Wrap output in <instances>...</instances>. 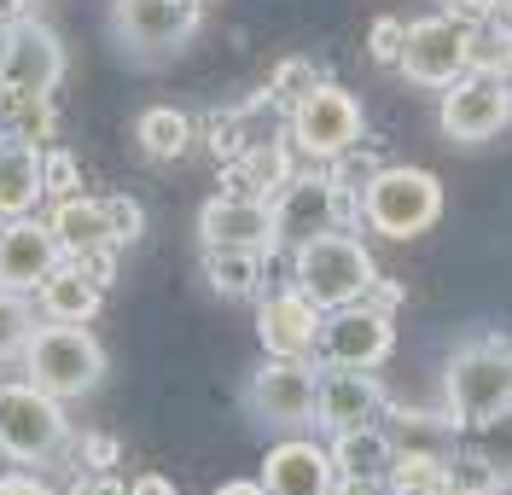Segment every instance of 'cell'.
<instances>
[{
	"label": "cell",
	"instance_id": "cell-1",
	"mask_svg": "<svg viewBox=\"0 0 512 495\" xmlns=\"http://www.w3.org/2000/svg\"><path fill=\"white\" fill-rule=\"evenodd\" d=\"M379 280V268L367 257V245L355 233L332 228V233H315L303 245H291V286L320 303V309H344V303H361L367 286Z\"/></svg>",
	"mask_w": 512,
	"mask_h": 495
},
{
	"label": "cell",
	"instance_id": "cell-2",
	"mask_svg": "<svg viewBox=\"0 0 512 495\" xmlns=\"http://www.w3.org/2000/svg\"><path fill=\"white\" fill-rule=\"evenodd\" d=\"M24 379L59 402L88 396L105 379V344L88 332V321H41L24 350Z\"/></svg>",
	"mask_w": 512,
	"mask_h": 495
},
{
	"label": "cell",
	"instance_id": "cell-3",
	"mask_svg": "<svg viewBox=\"0 0 512 495\" xmlns=\"http://www.w3.org/2000/svg\"><path fill=\"white\" fill-rule=\"evenodd\" d=\"M443 414L454 431H472L512 408V344H466L443 367Z\"/></svg>",
	"mask_w": 512,
	"mask_h": 495
},
{
	"label": "cell",
	"instance_id": "cell-4",
	"mask_svg": "<svg viewBox=\"0 0 512 495\" xmlns=\"http://www.w3.org/2000/svg\"><path fill=\"white\" fill-rule=\"evenodd\" d=\"M70 443V420H64V402L47 396L41 385L18 379V385H0V455L12 466H53Z\"/></svg>",
	"mask_w": 512,
	"mask_h": 495
},
{
	"label": "cell",
	"instance_id": "cell-5",
	"mask_svg": "<svg viewBox=\"0 0 512 495\" xmlns=\"http://www.w3.org/2000/svg\"><path fill=\"white\" fill-rule=\"evenodd\" d=\"M361 222L384 239H419V233L431 228L437 216H443V181L431 175V169H379L373 181H367V193H361Z\"/></svg>",
	"mask_w": 512,
	"mask_h": 495
},
{
	"label": "cell",
	"instance_id": "cell-6",
	"mask_svg": "<svg viewBox=\"0 0 512 495\" xmlns=\"http://www.w3.org/2000/svg\"><path fill=\"white\" fill-rule=\"evenodd\" d=\"M111 35L140 65L175 59L198 35V0H111Z\"/></svg>",
	"mask_w": 512,
	"mask_h": 495
},
{
	"label": "cell",
	"instance_id": "cell-7",
	"mask_svg": "<svg viewBox=\"0 0 512 495\" xmlns=\"http://www.w3.org/2000/svg\"><path fill=\"white\" fill-rule=\"evenodd\" d=\"M291 146L303 152V158H315V164H332L338 152H350L355 140L367 134V117H361V99L350 88H338V82H320L309 94L291 105Z\"/></svg>",
	"mask_w": 512,
	"mask_h": 495
},
{
	"label": "cell",
	"instance_id": "cell-8",
	"mask_svg": "<svg viewBox=\"0 0 512 495\" xmlns=\"http://www.w3.org/2000/svg\"><path fill=\"white\" fill-rule=\"evenodd\" d=\"M437 123L454 146H478L512 123V76H489V70H466L443 88Z\"/></svg>",
	"mask_w": 512,
	"mask_h": 495
},
{
	"label": "cell",
	"instance_id": "cell-9",
	"mask_svg": "<svg viewBox=\"0 0 512 495\" xmlns=\"http://www.w3.org/2000/svg\"><path fill=\"white\" fill-rule=\"evenodd\" d=\"M315 391H320L315 356H268L251 373L245 402H251V414L262 426L297 431V426H315Z\"/></svg>",
	"mask_w": 512,
	"mask_h": 495
},
{
	"label": "cell",
	"instance_id": "cell-10",
	"mask_svg": "<svg viewBox=\"0 0 512 495\" xmlns=\"http://www.w3.org/2000/svg\"><path fill=\"white\" fill-rule=\"evenodd\" d=\"M396 350V315H379L367 303H344L320 315L315 367H384Z\"/></svg>",
	"mask_w": 512,
	"mask_h": 495
},
{
	"label": "cell",
	"instance_id": "cell-11",
	"mask_svg": "<svg viewBox=\"0 0 512 495\" xmlns=\"http://www.w3.org/2000/svg\"><path fill=\"white\" fill-rule=\"evenodd\" d=\"M274 204V228H280V245H303L315 233H332L350 222L355 198L326 175V169H309V175H291L280 193L268 198ZM361 216V210H355Z\"/></svg>",
	"mask_w": 512,
	"mask_h": 495
},
{
	"label": "cell",
	"instance_id": "cell-12",
	"mask_svg": "<svg viewBox=\"0 0 512 495\" xmlns=\"http://www.w3.org/2000/svg\"><path fill=\"white\" fill-rule=\"evenodd\" d=\"M64 82V41L41 18H12L0 30V94H53Z\"/></svg>",
	"mask_w": 512,
	"mask_h": 495
},
{
	"label": "cell",
	"instance_id": "cell-13",
	"mask_svg": "<svg viewBox=\"0 0 512 495\" xmlns=\"http://www.w3.org/2000/svg\"><path fill=\"white\" fill-rule=\"evenodd\" d=\"M466 41H472V24L454 18V12H437V18H414L408 24V41H402V76L414 88H448L454 76H466Z\"/></svg>",
	"mask_w": 512,
	"mask_h": 495
},
{
	"label": "cell",
	"instance_id": "cell-14",
	"mask_svg": "<svg viewBox=\"0 0 512 495\" xmlns=\"http://www.w3.org/2000/svg\"><path fill=\"white\" fill-rule=\"evenodd\" d=\"M198 245H222V251H280V228H274V204L251 193H216L198 210Z\"/></svg>",
	"mask_w": 512,
	"mask_h": 495
},
{
	"label": "cell",
	"instance_id": "cell-15",
	"mask_svg": "<svg viewBox=\"0 0 512 495\" xmlns=\"http://www.w3.org/2000/svg\"><path fill=\"white\" fill-rule=\"evenodd\" d=\"M64 263L59 251V233L47 216H6L0 222V286H12V292H35L53 268Z\"/></svg>",
	"mask_w": 512,
	"mask_h": 495
},
{
	"label": "cell",
	"instance_id": "cell-16",
	"mask_svg": "<svg viewBox=\"0 0 512 495\" xmlns=\"http://www.w3.org/2000/svg\"><path fill=\"white\" fill-rule=\"evenodd\" d=\"M384 385L373 379V367H320V391H315V426L326 431H350L379 420Z\"/></svg>",
	"mask_w": 512,
	"mask_h": 495
},
{
	"label": "cell",
	"instance_id": "cell-17",
	"mask_svg": "<svg viewBox=\"0 0 512 495\" xmlns=\"http://www.w3.org/2000/svg\"><path fill=\"white\" fill-rule=\"evenodd\" d=\"M320 303L286 286V292H268L256 303V338L268 356H315V338H320Z\"/></svg>",
	"mask_w": 512,
	"mask_h": 495
},
{
	"label": "cell",
	"instance_id": "cell-18",
	"mask_svg": "<svg viewBox=\"0 0 512 495\" xmlns=\"http://www.w3.org/2000/svg\"><path fill=\"white\" fill-rule=\"evenodd\" d=\"M332 484H338L332 449H320L309 437L274 443L268 461H262V490L268 495H332Z\"/></svg>",
	"mask_w": 512,
	"mask_h": 495
},
{
	"label": "cell",
	"instance_id": "cell-19",
	"mask_svg": "<svg viewBox=\"0 0 512 495\" xmlns=\"http://www.w3.org/2000/svg\"><path fill=\"white\" fill-rule=\"evenodd\" d=\"M30 297H35V315L41 321H94L99 303H105V286L88 280V268L76 263V257H64Z\"/></svg>",
	"mask_w": 512,
	"mask_h": 495
},
{
	"label": "cell",
	"instance_id": "cell-20",
	"mask_svg": "<svg viewBox=\"0 0 512 495\" xmlns=\"http://www.w3.org/2000/svg\"><path fill=\"white\" fill-rule=\"evenodd\" d=\"M41 198H47V181H41V146L12 134V140L0 146V222H6V216H30Z\"/></svg>",
	"mask_w": 512,
	"mask_h": 495
},
{
	"label": "cell",
	"instance_id": "cell-21",
	"mask_svg": "<svg viewBox=\"0 0 512 495\" xmlns=\"http://www.w3.org/2000/svg\"><path fill=\"white\" fill-rule=\"evenodd\" d=\"M291 175H297V164H291V146H286V140H251V146L227 164V193L274 198Z\"/></svg>",
	"mask_w": 512,
	"mask_h": 495
},
{
	"label": "cell",
	"instance_id": "cell-22",
	"mask_svg": "<svg viewBox=\"0 0 512 495\" xmlns=\"http://www.w3.org/2000/svg\"><path fill=\"white\" fill-rule=\"evenodd\" d=\"M53 233H59V251L64 257H82V251H99V245H117L111 239V222H105V198H88V193H70V198H53Z\"/></svg>",
	"mask_w": 512,
	"mask_h": 495
},
{
	"label": "cell",
	"instance_id": "cell-23",
	"mask_svg": "<svg viewBox=\"0 0 512 495\" xmlns=\"http://www.w3.org/2000/svg\"><path fill=\"white\" fill-rule=\"evenodd\" d=\"M390 461H396V437L379 420L332 431V466H338V478H384Z\"/></svg>",
	"mask_w": 512,
	"mask_h": 495
},
{
	"label": "cell",
	"instance_id": "cell-24",
	"mask_svg": "<svg viewBox=\"0 0 512 495\" xmlns=\"http://www.w3.org/2000/svg\"><path fill=\"white\" fill-rule=\"evenodd\" d=\"M384 484H390V495H454V455H443V449H396Z\"/></svg>",
	"mask_w": 512,
	"mask_h": 495
},
{
	"label": "cell",
	"instance_id": "cell-25",
	"mask_svg": "<svg viewBox=\"0 0 512 495\" xmlns=\"http://www.w3.org/2000/svg\"><path fill=\"white\" fill-rule=\"evenodd\" d=\"M134 140H140V152H146L152 164H175V158L192 146V117L175 111V105H152V111H140Z\"/></svg>",
	"mask_w": 512,
	"mask_h": 495
},
{
	"label": "cell",
	"instance_id": "cell-26",
	"mask_svg": "<svg viewBox=\"0 0 512 495\" xmlns=\"http://www.w3.org/2000/svg\"><path fill=\"white\" fill-rule=\"evenodd\" d=\"M204 280L216 297H256L262 292V251H222L204 245Z\"/></svg>",
	"mask_w": 512,
	"mask_h": 495
},
{
	"label": "cell",
	"instance_id": "cell-27",
	"mask_svg": "<svg viewBox=\"0 0 512 495\" xmlns=\"http://www.w3.org/2000/svg\"><path fill=\"white\" fill-rule=\"evenodd\" d=\"M466 70L512 76V18H507V12H489V18L472 24V41H466Z\"/></svg>",
	"mask_w": 512,
	"mask_h": 495
},
{
	"label": "cell",
	"instance_id": "cell-28",
	"mask_svg": "<svg viewBox=\"0 0 512 495\" xmlns=\"http://www.w3.org/2000/svg\"><path fill=\"white\" fill-rule=\"evenodd\" d=\"M35 327H41V315H35V297H30V292H12V286H0V367H6V362H24V350H30Z\"/></svg>",
	"mask_w": 512,
	"mask_h": 495
},
{
	"label": "cell",
	"instance_id": "cell-29",
	"mask_svg": "<svg viewBox=\"0 0 512 495\" xmlns=\"http://www.w3.org/2000/svg\"><path fill=\"white\" fill-rule=\"evenodd\" d=\"M472 455L489 461V472L501 484H512V408L495 414V420H483V426H472Z\"/></svg>",
	"mask_w": 512,
	"mask_h": 495
},
{
	"label": "cell",
	"instance_id": "cell-30",
	"mask_svg": "<svg viewBox=\"0 0 512 495\" xmlns=\"http://www.w3.org/2000/svg\"><path fill=\"white\" fill-rule=\"evenodd\" d=\"M326 76H320L315 59H280L274 65V76H268V99L274 105H297V99L309 94V88H320Z\"/></svg>",
	"mask_w": 512,
	"mask_h": 495
},
{
	"label": "cell",
	"instance_id": "cell-31",
	"mask_svg": "<svg viewBox=\"0 0 512 495\" xmlns=\"http://www.w3.org/2000/svg\"><path fill=\"white\" fill-rule=\"evenodd\" d=\"M379 169H384V164H379V152H367V146L355 140L350 152H338V158L326 164V175H332V181H338V187H344V193L355 198V204H361V193H367V181H373Z\"/></svg>",
	"mask_w": 512,
	"mask_h": 495
},
{
	"label": "cell",
	"instance_id": "cell-32",
	"mask_svg": "<svg viewBox=\"0 0 512 495\" xmlns=\"http://www.w3.org/2000/svg\"><path fill=\"white\" fill-rule=\"evenodd\" d=\"M41 181H47V198L82 193V169H76V158H70L64 146H47V152H41Z\"/></svg>",
	"mask_w": 512,
	"mask_h": 495
},
{
	"label": "cell",
	"instance_id": "cell-33",
	"mask_svg": "<svg viewBox=\"0 0 512 495\" xmlns=\"http://www.w3.org/2000/svg\"><path fill=\"white\" fill-rule=\"evenodd\" d=\"M402 41H408V18H373V30H367V53H373V65H402Z\"/></svg>",
	"mask_w": 512,
	"mask_h": 495
},
{
	"label": "cell",
	"instance_id": "cell-34",
	"mask_svg": "<svg viewBox=\"0 0 512 495\" xmlns=\"http://www.w3.org/2000/svg\"><path fill=\"white\" fill-rule=\"evenodd\" d=\"M105 222H111V239H117V245H134V239L146 233V210L128 193H111L105 198Z\"/></svg>",
	"mask_w": 512,
	"mask_h": 495
},
{
	"label": "cell",
	"instance_id": "cell-35",
	"mask_svg": "<svg viewBox=\"0 0 512 495\" xmlns=\"http://www.w3.org/2000/svg\"><path fill=\"white\" fill-rule=\"evenodd\" d=\"M507 484L489 472V461H478V455H460L454 461V495H501Z\"/></svg>",
	"mask_w": 512,
	"mask_h": 495
},
{
	"label": "cell",
	"instance_id": "cell-36",
	"mask_svg": "<svg viewBox=\"0 0 512 495\" xmlns=\"http://www.w3.org/2000/svg\"><path fill=\"white\" fill-rule=\"evenodd\" d=\"M0 495H59L41 472H30V466H18V472H0Z\"/></svg>",
	"mask_w": 512,
	"mask_h": 495
},
{
	"label": "cell",
	"instance_id": "cell-37",
	"mask_svg": "<svg viewBox=\"0 0 512 495\" xmlns=\"http://www.w3.org/2000/svg\"><path fill=\"white\" fill-rule=\"evenodd\" d=\"M76 263L88 268V280H99V286H111V280H117V245H99V251H82Z\"/></svg>",
	"mask_w": 512,
	"mask_h": 495
},
{
	"label": "cell",
	"instance_id": "cell-38",
	"mask_svg": "<svg viewBox=\"0 0 512 495\" xmlns=\"http://www.w3.org/2000/svg\"><path fill=\"white\" fill-rule=\"evenodd\" d=\"M361 303H367V309H379V315H396V309H402V286L379 274V280L367 286V297H361Z\"/></svg>",
	"mask_w": 512,
	"mask_h": 495
},
{
	"label": "cell",
	"instance_id": "cell-39",
	"mask_svg": "<svg viewBox=\"0 0 512 495\" xmlns=\"http://www.w3.org/2000/svg\"><path fill=\"white\" fill-rule=\"evenodd\" d=\"M82 455L94 461V472H111V461H117V443H111V437H88V443H82Z\"/></svg>",
	"mask_w": 512,
	"mask_h": 495
},
{
	"label": "cell",
	"instance_id": "cell-40",
	"mask_svg": "<svg viewBox=\"0 0 512 495\" xmlns=\"http://www.w3.org/2000/svg\"><path fill=\"white\" fill-rule=\"evenodd\" d=\"M332 495H390V484L384 478H338Z\"/></svg>",
	"mask_w": 512,
	"mask_h": 495
},
{
	"label": "cell",
	"instance_id": "cell-41",
	"mask_svg": "<svg viewBox=\"0 0 512 495\" xmlns=\"http://www.w3.org/2000/svg\"><path fill=\"white\" fill-rule=\"evenodd\" d=\"M128 495H175V484H169L163 472H140V478L128 484Z\"/></svg>",
	"mask_w": 512,
	"mask_h": 495
},
{
	"label": "cell",
	"instance_id": "cell-42",
	"mask_svg": "<svg viewBox=\"0 0 512 495\" xmlns=\"http://www.w3.org/2000/svg\"><path fill=\"white\" fill-rule=\"evenodd\" d=\"M216 495H268V490H262V478H233V484H222Z\"/></svg>",
	"mask_w": 512,
	"mask_h": 495
},
{
	"label": "cell",
	"instance_id": "cell-43",
	"mask_svg": "<svg viewBox=\"0 0 512 495\" xmlns=\"http://www.w3.org/2000/svg\"><path fill=\"white\" fill-rule=\"evenodd\" d=\"M12 18H24V0H0V30H6Z\"/></svg>",
	"mask_w": 512,
	"mask_h": 495
},
{
	"label": "cell",
	"instance_id": "cell-44",
	"mask_svg": "<svg viewBox=\"0 0 512 495\" xmlns=\"http://www.w3.org/2000/svg\"><path fill=\"white\" fill-rule=\"evenodd\" d=\"M12 140V111H6V99H0V146Z\"/></svg>",
	"mask_w": 512,
	"mask_h": 495
},
{
	"label": "cell",
	"instance_id": "cell-45",
	"mask_svg": "<svg viewBox=\"0 0 512 495\" xmlns=\"http://www.w3.org/2000/svg\"><path fill=\"white\" fill-rule=\"evenodd\" d=\"M501 12H507V18H512V0H501Z\"/></svg>",
	"mask_w": 512,
	"mask_h": 495
},
{
	"label": "cell",
	"instance_id": "cell-46",
	"mask_svg": "<svg viewBox=\"0 0 512 495\" xmlns=\"http://www.w3.org/2000/svg\"><path fill=\"white\" fill-rule=\"evenodd\" d=\"M0 461H6V455H0Z\"/></svg>",
	"mask_w": 512,
	"mask_h": 495
}]
</instances>
